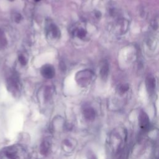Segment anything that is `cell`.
I'll list each match as a JSON object with an SVG mask.
<instances>
[{"mask_svg":"<svg viewBox=\"0 0 159 159\" xmlns=\"http://www.w3.org/2000/svg\"><path fill=\"white\" fill-rule=\"evenodd\" d=\"M95 15H96V16L97 17H99L101 14V12H100L97 11L96 12H95Z\"/></svg>","mask_w":159,"mask_h":159,"instance_id":"19","label":"cell"},{"mask_svg":"<svg viewBox=\"0 0 159 159\" xmlns=\"http://www.w3.org/2000/svg\"><path fill=\"white\" fill-rule=\"evenodd\" d=\"M35 1H37V2H38V1H40V0H35Z\"/></svg>","mask_w":159,"mask_h":159,"instance_id":"21","label":"cell"},{"mask_svg":"<svg viewBox=\"0 0 159 159\" xmlns=\"http://www.w3.org/2000/svg\"><path fill=\"white\" fill-rule=\"evenodd\" d=\"M48 32L50 34L52 37L58 38L60 35V31L58 27L54 24H50L48 27Z\"/></svg>","mask_w":159,"mask_h":159,"instance_id":"9","label":"cell"},{"mask_svg":"<svg viewBox=\"0 0 159 159\" xmlns=\"http://www.w3.org/2000/svg\"><path fill=\"white\" fill-rule=\"evenodd\" d=\"M139 125L140 130L143 132H148L150 129V119L147 114L144 111L141 110L139 114L138 117Z\"/></svg>","mask_w":159,"mask_h":159,"instance_id":"4","label":"cell"},{"mask_svg":"<svg viewBox=\"0 0 159 159\" xmlns=\"http://www.w3.org/2000/svg\"><path fill=\"white\" fill-rule=\"evenodd\" d=\"M88 159H97V158L95 157L94 155H90V156L88 158Z\"/></svg>","mask_w":159,"mask_h":159,"instance_id":"20","label":"cell"},{"mask_svg":"<svg viewBox=\"0 0 159 159\" xmlns=\"http://www.w3.org/2000/svg\"><path fill=\"white\" fill-rule=\"evenodd\" d=\"M59 66H60V68H61V70H63V71L65 70L66 67H65V63H64L63 62L61 61L60 63V65H59Z\"/></svg>","mask_w":159,"mask_h":159,"instance_id":"18","label":"cell"},{"mask_svg":"<svg viewBox=\"0 0 159 159\" xmlns=\"http://www.w3.org/2000/svg\"><path fill=\"white\" fill-rule=\"evenodd\" d=\"M75 33L78 38L81 39H84L86 36V34H87V32L86 31V30H84L83 28H80V29H76L75 31Z\"/></svg>","mask_w":159,"mask_h":159,"instance_id":"13","label":"cell"},{"mask_svg":"<svg viewBox=\"0 0 159 159\" xmlns=\"http://www.w3.org/2000/svg\"><path fill=\"white\" fill-rule=\"evenodd\" d=\"M40 71L42 75L47 79H51L55 75V69L52 65L49 64L44 65L42 67Z\"/></svg>","mask_w":159,"mask_h":159,"instance_id":"5","label":"cell"},{"mask_svg":"<svg viewBox=\"0 0 159 159\" xmlns=\"http://www.w3.org/2000/svg\"><path fill=\"white\" fill-rule=\"evenodd\" d=\"M12 18L13 20H14L15 22H16V23H19V22L21 21V20H22V16H21L20 14H19V12H14V13L12 14Z\"/></svg>","mask_w":159,"mask_h":159,"instance_id":"14","label":"cell"},{"mask_svg":"<svg viewBox=\"0 0 159 159\" xmlns=\"http://www.w3.org/2000/svg\"><path fill=\"white\" fill-rule=\"evenodd\" d=\"M155 79L153 76L149 75L146 79V87L147 90L150 94H153L155 89Z\"/></svg>","mask_w":159,"mask_h":159,"instance_id":"7","label":"cell"},{"mask_svg":"<svg viewBox=\"0 0 159 159\" xmlns=\"http://www.w3.org/2000/svg\"><path fill=\"white\" fill-rule=\"evenodd\" d=\"M25 150L19 145L15 144L4 147L0 151V159H24Z\"/></svg>","mask_w":159,"mask_h":159,"instance_id":"2","label":"cell"},{"mask_svg":"<svg viewBox=\"0 0 159 159\" xmlns=\"http://www.w3.org/2000/svg\"><path fill=\"white\" fill-rule=\"evenodd\" d=\"M50 143L47 140H43L40 145V152L43 155H47L50 153Z\"/></svg>","mask_w":159,"mask_h":159,"instance_id":"8","label":"cell"},{"mask_svg":"<svg viewBox=\"0 0 159 159\" xmlns=\"http://www.w3.org/2000/svg\"><path fill=\"white\" fill-rule=\"evenodd\" d=\"M83 115L86 120L91 121L96 117V111L92 107L85 106L83 109Z\"/></svg>","mask_w":159,"mask_h":159,"instance_id":"6","label":"cell"},{"mask_svg":"<svg viewBox=\"0 0 159 159\" xmlns=\"http://www.w3.org/2000/svg\"><path fill=\"white\" fill-rule=\"evenodd\" d=\"M8 91L14 96H17L20 91V84L18 76L15 73H9L6 80Z\"/></svg>","mask_w":159,"mask_h":159,"instance_id":"3","label":"cell"},{"mask_svg":"<svg viewBox=\"0 0 159 159\" xmlns=\"http://www.w3.org/2000/svg\"><path fill=\"white\" fill-rule=\"evenodd\" d=\"M129 89V86L127 84H120L119 87H118V92L120 94H124L125 93L126 91H127Z\"/></svg>","mask_w":159,"mask_h":159,"instance_id":"15","label":"cell"},{"mask_svg":"<svg viewBox=\"0 0 159 159\" xmlns=\"http://www.w3.org/2000/svg\"><path fill=\"white\" fill-rule=\"evenodd\" d=\"M109 75V65L105 61L102 63L100 69V75L102 80H106Z\"/></svg>","mask_w":159,"mask_h":159,"instance_id":"11","label":"cell"},{"mask_svg":"<svg viewBox=\"0 0 159 159\" xmlns=\"http://www.w3.org/2000/svg\"><path fill=\"white\" fill-rule=\"evenodd\" d=\"M127 132L124 129L114 130L109 135V148L117 159H121L125 148Z\"/></svg>","mask_w":159,"mask_h":159,"instance_id":"1","label":"cell"},{"mask_svg":"<svg viewBox=\"0 0 159 159\" xmlns=\"http://www.w3.org/2000/svg\"><path fill=\"white\" fill-rule=\"evenodd\" d=\"M7 45V39L4 30L0 28V51L4 50Z\"/></svg>","mask_w":159,"mask_h":159,"instance_id":"10","label":"cell"},{"mask_svg":"<svg viewBox=\"0 0 159 159\" xmlns=\"http://www.w3.org/2000/svg\"><path fill=\"white\" fill-rule=\"evenodd\" d=\"M152 27L154 29H158V19L157 18L156 19H154L152 22Z\"/></svg>","mask_w":159,"mask_h":159,"instance_id":"17","label":"cell"},{"mask_svg":"<svg viewBox=\"0 0 159 159\" xmlns=\"http://www.w3.org/2000/svg\"><path fill=\"white\" fill-rule=\"evenodd\" d=\"M18 60H19V63L22 65H23V66H24V65H25L27 64V59H26V58L25 57V56L23 54L19 55V56H18Z\"/></svg>","mask_w":159,"mask_h":159,"instance_id":"16","label":"cell"},{"mask_svg":"<svg viewBox=\"0 0 159 159\" xmlns=\"http://www.w3.org/2000/svg\"><path fill=\"white\" fill-rule=\"evenodd\" d=\"M53 92V89L52 87L50 86H47L44 91V98L46 101L49 100L50 99V98L52 96Z\"/></svg>","mask_w":159,"mask_h":159,"instance_id":"12","label":"cell"},{"mask_svg":"<svg viewBox=\"0 0 159 159\" xmlns=\"http://www.w3.org/2000/svg\"><path fill=\"white\" fill-rule=\"evenodd\" d=\"M9 1H14V0H9Z\"/></svg>","mask_w":159,"mask_h":159,"instance_id":"22","label":"cell"}]
</instances>
